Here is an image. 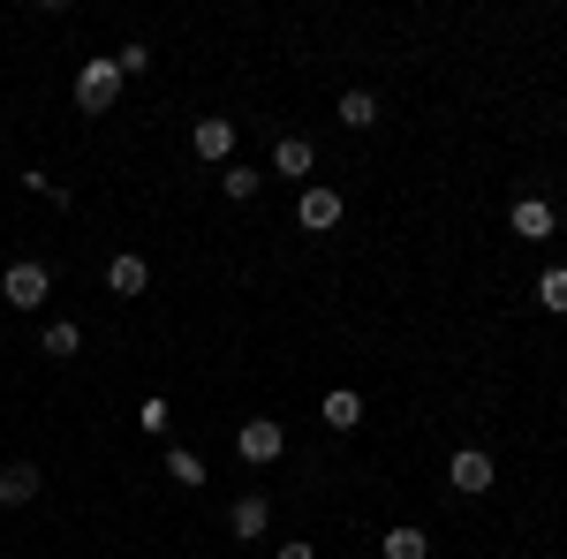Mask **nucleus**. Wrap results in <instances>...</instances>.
<instances>
[{"instance_id": "1", "label": "nucleus", "mask_w": 567, "mask_h": 559, "mask_svg": "<svg viewBox=\"0 0 567 559\" xmlns=\"http://www.w3.org/2000/svg\"><path fill=\"white\" fill-rule=\"evenodd\" d=\"M114 99H122V69H114V53L84 61V69H76V106H84V114H106Z\"/></svg>"}, {"instance_id": "2", "label": "nucleus", "mask_w": 567, "mask_h": 559, "mask_svg": "<svg viewBox=\"0 0 567 559\" xmlns=\"http://www.w3.org/2000/svg\"><path fill=\"white\" fill-rule=\"evenodd\" d=\"M53 296V272H45V265H8V272H0V302H8V310H39V302Z\"/></svg>"}, {"instance_id": "3", "label": "nucleus", "mask_w": 567, "mask_h": 559, "mask_svg": "<svg viewBox=\"0 0 567 559\" xmlns=\"http://www.w3.org/2000/svg\"><path fill=\"white\" fill-rule=\"evenodd\" d=\"M235 454H243L250 469H272V462L288 454V431L265 424V416H250V424H235Z\"/></svg>"}, {"instance_id": "4", "label": "nucleus", "mask_w": 567, "mask_h": 559, "mask_svg": "<svg viewBox=\"0 0 567 559\" xmlns=\"http://www.w3.org/2000/svg\"><path fill=\"white\" fill-rule=\"evenodd\" d=\"M296 227H310V235L341 227V189H326V182H303V197H296Z\"/></svg>"}, {"instance_id": "5", "label": "nucleus", "mask_w": 567, "mask_h": 559, "mask_svg": "<svg viewBox=\"0 0 567 559\" xmlns=\"http://www.w3.org/2000/svg\"><path fill=\"white\" fill-rule=\"evenodd\" d=\"M272 167L288 174V182H310V167H318V144H310V136H296V130H280V136H272Z\"/></svg>"}, {"instance_id": "6", "label": "nucleus", "mask_w": 567, "mask_h": 559, "mask_svg": "<svg viewBox=\"0 0 567 559\" xmlns=\"http://www.w3.org/2000/svg\"><path fill=\"white\" fill-rule=\"evenodd\" d=\"M189 144H197V159L227 167V159H235V122H227V114H205V122L189 130Z\"/></svg>"}, {"instance_id": "7", "label": "nucleus", "mask_w": 567, "mask_h": 559, "mask_svg": "<svg viewBox=\"0 0 567 559\" xmlns=\"http://www.w3.org/2000/svg\"><path fill=\"white\" fill-rule=\"evenodd\" d=\"M106 288H114L122 302L144 296V288H152V265L136 258V250H114V258H106Z\"/></svg>"}, {"instance_id": "8", "label": "nucleus", "mask_w": 567, "mask_h": 559, "mask_svg": "<svg viewBox=\"0 0 567 559\" xmlns=\"http://www.w3.org/2000/svg\"><path fill=\"white\" fill-rule=\"evenodd\" d=\"M446 484H454V491H492V454H484V446H462V454L446 462Z\"/></svg>"}, {"instance_id": "9", "label": "nucleus", "mask_w": 567, "mask_h": 559, "mask_svg": "<svg viewBox=\"0 0 567 559\" xmlns=\"http://www.w3.org/2000/svg\"><path fill=\"white\" fill-rule=\"evenodd\" d=\"M507 227H515L523 242H553V227H560V213H553L545 197H523V205L507 213Z\"/></svg>"}, {"instance_id": "10", "label": "nucleus", "mask_w": 567, "mask_h": 559, "mask_svg": "<svg viewBox=\"0 0 567 559\" xmlns=\"http://www.w3.org/2000/svg\"><path fill=\"white\" fill-rule=\"evenodd\" d=\"M39 484H45V476L31 469V462H8V469H0V507H31Z\"/></svg>"}, {"instance_id": "11", "label": "nucleus", "mask_w": 567, "mask_h": 559, "mask_svg": "<svg viewBox=\"0 0 567 559\" xmlns=\"http://www.w3.org/2000/svg\"><path fill=\"white\" fill-rule=\"evenodd\" d=\"M265 521H272V507H265L258 491H250V499H235V507H227V529H235V537H243V545H250V537H265Z\"/></svg>"}, {"instance_id": "12", "label": "nucleus", "mask_w": 567, "mask_h": 559, "mask_svg": "<svg viewBox=\"0 0 567 559\" xmlns=\"http://www.w3.org/2000/svg\"><path fill=\"white\" fill-rule=\"evenodd\" d=\"M379 552H386V559H432V545H424V529H416V521H401V529L379 537Z\"/></svg>"}, {"instance_id": "13", "label": "nucleus", "mask_w": 567, "mask_h": 559, "mask_svg": "<svg viewBox=\"0 0 567 559\" xmlns=\"http://www.w3.org/2000/svg\"><path fill=\"white\" fill-rule=\"evenodd\" d=\"M219 197H235V205H250V197H258V167H243V159H227V167H219Z\"/></svg>"}, {"instance_id": "14", "label": "nucleus", "mask_w": 567, "mask_h": 559, "mask_svg": "<svg viewBox=\"0 0 567 559\" xmlns=\"http://www.w3.org/2000/svg\"><path fill=\"white\" fill-rule=\"evenodd\" d=\"M326 424H333V431H355V424H363V393H349V386L326 393Z\"/></svg>"}, {"instance_id": "15", "label": "nucleus", "mask_w": 567, "mask_h": 559, "mask_svg": "<svg viewBox=\"0 0 567 559\" xmlns=\"http://www.w3.org/2000/svg\"><path fill=\"white\" fill-rule=\"evenodd\" d=\"M537 302H545L553 318H567V265H545V272H537Z\"/></svg>"}, {"instance_id": "16", "label": "nucleus", "mask_w": 567, "mask_h": 559, "mask_svg": "<svg viewBox=\"0 0 567 559\" xmlns=\"http://www.w3.org/2000/svg\"><path fill=\"white\" fill-rule=\"evenodd\" d=\"M76 348H84V325H76V318H53V325H45V355H61V363H69Z\"/></svg>"}, {"instance_id": "17", "label": "nucleus", "mask_w": 567, "mask_h": 559, "mask_svg": "<svg viewBox=\"0 0 567 559\" xmlns=\"http://www.w3.org/2000/svg\"><path fill=\"white\" fill-rule=\"evenodd\" d=\"M341 122H349V130H371V122H379V99H371V91H341Z\"/></svg>"}, {"instance_id": "18", "label": "nucleus", "mask_w": 567, "mask_h": 559, "mask_svg": "<svg viewBox=\"0 0 567 559\" xmlns=\"http://www.w3.org/2000/svg\"><path fill=\"white\" fill-rule=\"evenodd\" d=\"M167 476H175L182 491H197V484H205V462H197L189 446H175V454H167Z\"/></svg>"}, {"instance_id": "19", "label": "nucleus", "mask_w": 567, "mask_h": 559, "mask_svg": "<svg viewBox=\"0 0 567 559\" xmlns=\"http://www.w3.org/2000/svg\"><path fill=\"white\" fill-rule=\"evenodd\" d=\"M23 189H31V197H45V205H69V182H53V174H23Z\"/></svg>"}, {"instance_id": "20", "label": "nucleus", "mask_w": 567, "mask_h": 559, "mask_svg": "<svg viewBox=\"0 0 567 559\" xmlns=\"http://www.w3.org/2000/svg\"><path fill=\"white\" fill-rule=\"evenodd\" d=\"M114 69H122V76H144V69H152V45H122Z\"/></svg>"}, {"instance_id": "21", "label": "nucleus", "mask_w": 567, "mask_h": 559, "mask_svg": "<svg viewBox=\"0 0 567 559\" xmlns=\"http://www.w3.org/2000/svg\"><path fill=\"white\" fill-rule=\"evenodd\" d=\"M272 559H318V545H280Z\"/></svg>"}]
</instances>
